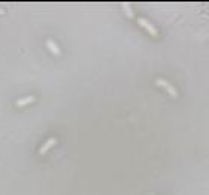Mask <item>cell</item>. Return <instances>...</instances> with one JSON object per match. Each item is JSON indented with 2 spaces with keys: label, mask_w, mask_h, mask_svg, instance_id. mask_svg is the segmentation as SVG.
Returning <instances> with one entry per match:
<instances>
[{
  "label": "cell",
  "mask_w": 209,
  "mask_h": 195,
  "mask_svg": "<svg viewBox=\"0 0 209 195\" xmlns=\"http://www.w3.org/2000/svg\"><path fill=\"white\" fill-rule=\"evenodd\" d=\"M54 141H55V139H49V140H48L47 143H45V145H43V146H42L41 149H39V153H43V152L47 151V149H48V147H49L51 145H52V143H54Z\"/></svg>",
  "instance_id": "2"
},
{
  "label": "cell",
  "mask_w": 209,
  "mask_h": 195,
  "mask_svg": "<svg viewBox=\"0 0 209 195\" xmlns=\"http://www.w3.org/2000/svg\"><path fill=\"white\" fill-rule=\"evenodd\" d=\"M33 100H35V97H33V95H31V97H25V98L17 100V103H15V104H17V106H24V104H27V103L33 101Z\"/></svg>",
  "instance_id": "1"
}]
</instances>
